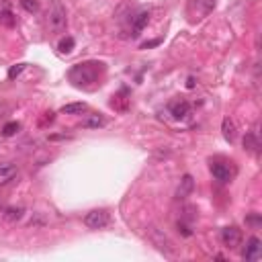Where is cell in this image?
Returning <instances> with one entry per match:
<instances>
[{"label":"cell","instance_id":"obj_8","mask_svg":"<svg viewBox=\"0 0 262 262\" xmlns=\"http://www.w3.org/2000/svg\"><path fill=\"white\" fill-rule=\"evenodd\" d=\"M211 174L219 182H229V180H232V176H234L232 168H229L225 162H211Z\"/></svg>","mask_w":262,"mask_h":262},{"label":"cell","instance_id":"obj_18","mask_svg":"<svg viewBox=\"0 0 262 262\" xmlns=\"http://www.w3.org/2000/svg\"><path fill=\"white\" fill-rule=\"evenodd\" d=\"M105 125V119L98 117V115H90L88 119L82 121V127H88V129H96V127H103Z\"/></svg>","mask_w":262,"mask_h":262},{"label":"cell","instance_id":"obj_15","mask_svg":"<svg viewBox=\"0 0 262 262\" xmlns=\"http://www.w3.org/2000/svg\"><path fill=\"white\" fill-rule=\"evenodd\" d=\"M86 111V105L84 103H70V105H63L61 107V113L63 115H80Z\"/></svg>","mask_w":262,"mask_h":262},{"label":"cell","instance_id":"obj_23","mask_svg":"<svg viewBox=\"0 0 262 262\" xmlns=\"http://www.w3.org/2000/svg\"><path fill=\"white\" fill-rule=\"evenodd\" d=\"M158 43H160V41H150V43H144V45H142V49H148V47H152V45H158Z\"/></svg>","mask_w":262,"mask_h":262},{"label":"cell","instance_id":"obj_21","mask_svg":"<svg viewBox=\"0 0 262 262\" xmlns=\"http://www.w3.org/2000/svg\"><path fill=\"white\" fill-rule=\"evenodd\" d=\"M21 7L27 13H37L39 11V3H37V0H21Z\"/></svg>","mask_w":262,"mask_h":262},{"label":"cell","instance_id":"obj_9","mask_svg":"<svg viewBox=\"0 0 262 262\" xmlns=\"http://www.w3.org/2000/svg\"><path fill=\"white\" fill-rule=\"evenodd\" d=\"M148 23H150V11L148 9H144V11H140V13H136L134 17H131V29H134V35H140V33L148 27Z\"/></svg>","mask_w":262,"mask_h":262},{"label":"cell","instance_id":"obj_10","mask_svg":"<svg viewBox=\"0 0 262 262\" xmlns=\"http://www.w3.org/2000/svg\"><path fill=\"white\" fill-rule=\"evenodd\" d=\"M17 174H19V170H17L15 164L3 162L0 164V186H7L9 182H13L17 178Z\"/></svg>","mask_w":262,"mask_h":262},{"label":"cell","instance_id":"obj_22","mask_svg":"<svg viewBox=\"0 0 262 262\" xmlns=\"http://www.w3.org/2000/svg\"><path fill=\"white\" fill-rule=\"evenodd\" d=\"M23 68H25V63H19V66H15V68H11V70H9V78H11V80L17 78V76L23 72Z\"/></svg>","mask_w":262,"mask_h":262},{"label":"cell","instance_id":"obj_2","mask_svg":"<svg viewBox=\"0 0 262 262\" xmlns=\"http://www.w3.org/2000/svg\"><path fill=\"white\" fill-rule=\"evenodd\" d=\"M148 238H150V242L162 252V254H166V256H174V244H172V240L162 232V229H158V227H154V225H150L148 227Z\"/></svg>","mask_w":262,"mask_h":262},{"label":"cell","instance_id":"obj_13","mask_svg":"<svg viewBox=\"0 0 262 262\" xmlns=\"http://www.w3.org/2000/svg\"><path fill=\"white\" fill-rule=\"evenodd\" d=\"M170 113H172V117H174V119L182 121V119H186V117L190 115V105H188L186 101L172 103V105H170Z\"/></svg>","mask_w":262,"mask_h":262},{"label":"cell","instance_id":"obj_16","mask_svg":"<svg viewBox=\"0 0 262 262\" xmlns=\"http://www.w3.org/2000/svg\"><path fill=\"white\" fill-rule=\"evenodd\" d=\"M258 148H260V142L256 140V134H248L244 138V150H248L252 154H258Z\"/></svg>","mask_w":262,"mask_h":262},{"label":"cell","instance_id":"obj_3","mask_svg":"<svg viewBox=\"0 0 262 262\" xmlns=\"http://www.w3.org/2000/svg\"><path fill=\"white\" fill-rule=\"evenodd\" d=\"M98 63H78L72 68L70 72V78L72 82L76 84H86V82H94L96 76H98V68H96Z\"/></svg>","mask_w":262,"mask_h":262},{"label":"cell","instance_id":"obj_6","mask_svg":"<svg viewBox=\"0 0 262 262\" xmlns=\"http://www.w3.org/2000/svg\"><path fill=\"white\" fill-rule=\"evenodd\" d=\"M221 242L225 248L229 250H236L240 244H242V232L236 227V225H229V227H223L221 229Z\"/></svg>","mask_w":262,"mask_h":262},{"label":"cell","instance_id":"obj_1","mask_svg":"<svg viewBox=\"0 0 262 262\" xmlns=\"http://www.w3.org/2000/svg\"><path fill=\"white\" fill-rule=\"evenodd\" d=\"M47 25H49V31L53 33H61L68 25V15H66V7L59 3V0H53V5L49 9V15H47Z\"/></svg>","mask_w":262,"mask_h":262},{"label":"cell","instance_id":"obj_20","mask_svg":"<svg viewBox=\"0 0 262 262\" xmlns=\"http://www.w3.org/2000/svg\"><path fill=\"white\" fill-rule=\"evenodd\" d=\"M57 49H59L61 53H70V51L74 49V39H72V37H66V39H61V41H59V45H57Z\"/></svg>","mask_w":262,"mask_h":262},{"label":"cell","instance_id":"obj_7","mask_svg":"<svg viewBox=\"0 0 262 262\" xmlns=\"http://www.w3.org/2000/svg\"><path fill=\"white\" fill-rule=\"evenodd\" d=\"M260 254H262V242H260V238H256V236L248 238V242H246V246L242 250V258L254 262V260L260 258Z\"/></svg>","mask_w":262,"mask_h":262},{"label":"cell","instance_id":"obj_14","mask_svg":"<svg viewBox=\"0 0 262 262\" xmlns=\"http://www.w3.org/2000/svg\"><path fill=\"white\" fill-rule=\"evenodd\" d=\"M221 129H223V138H225L227 142H234V140H236V123H234L232 119H229V117L223 119Z\"/></svg>","mask_w":262,"mask_h":262},{"label":"cell","instance_id":"obj_11","mask_svg":"<svg viewBox=\"0 0 262 262\" xmlns=\"http://www.w3.org/2000/svg\"><path fill=\"white\" fill-rule=\"evenodd\" d=\"M192 188H194V180H192V176H190V174H184V176L180 178L178 188H176V199H178V201L186 199V196L192 192Z\"/></svg>","mask_w":262,"mask_h":262},{"label":"cell","instance_id":"obj_17","mask_svg":"<svg viewBox=\"0 0 262 262\" xmlns=\"http://www.w3.org/2000/svg\"><path fill=\"white\" fill-rule=\"evenodd\" d=\"M23 213H25V211H23L21 207H9V209L5 211V219L11 221V223H17V221L23 217Z\"/></svg>","mask_w":262,"mask_h":262},{"label":"cell","instance_id":"obj_4","mask_svg":"<svg viewBox=\"0 0 262 262\" xmlns=\"http://www.w3.org/2000/svg\"><path fill=\"white\" fill-rule=\"evenodd\" d=\"M215 9V0H190L188 3V15L192 21L205 19Z\"/></svg>","mask_w":262,"mask_h":262},{"label":"cell","instance_id":"obj_5","mask_svg":"<svg viewBox=\"0 0 262 262\" xmlns=\"http://www.w3.org/2000/svg\"><path fill=\"white\" fill-rule=\"evenodd\" d=\"M84 223L90 229H103V227L109 225V213L105 209H92V211L86 213Z\"/></svg>","mask_w":262,"mask_h":262},{"label":"cell","instance_id":"obj_12","mask_svg":"<svg viewBox=\"0 0 262 262\" xmlns=\"http://www.w3.org/2000/svg\"><path fill=\"white\" fill-rule=\"evenodd\" d=\"M0 25H5V27H15L17 25V17L13 15V9L11 5L7 3H0Z\"/></svg>","mask_w":262,"mask_h":262},{"label":"cell","instance_id":"obj_24","mask_svg":"<svg viewBox=\"0 0 262 262\" xmlns=\"http://www.w3.org/2000/svg\"><path fill=\"white\" fill-rule=\"evenodd\" d=\"M186 86L192 88V86H194V78H188V80H186Z\"/></svg>","mask_w":262,"mask_h":262},{"label":"cell","instance_id":"obj_19","mask_svg":"<svg viewBox=\"0 0 262 262\" xmlns=\"http://www.w3.org/2000/svg\"><path fill=\"white\" fill-rule=\"evenodd\" d=\"M19 129H21V123L11 121V123H7V125L3 127V136H5V138H13L15 134H19Z\"/></svg>","mask_w":262,"mask_h":262}]
</instances>
